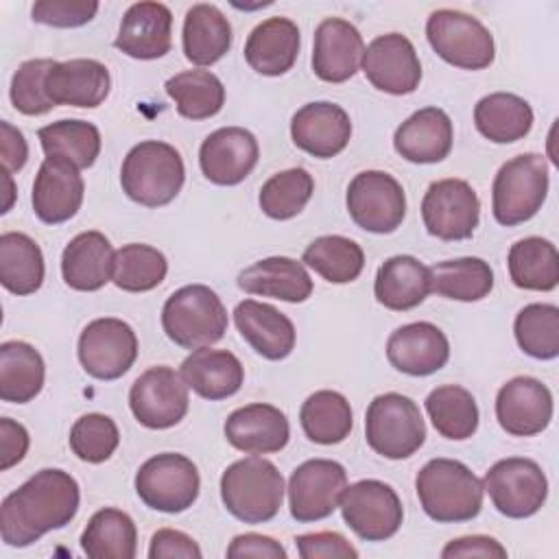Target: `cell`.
Wrapping results in <instances>:
<instances>
[{"label":"cell","instance_id":"obj_1","mask_svg":"<svg viewBox=\"0 0 559 559\" xmlns=\"http://www.w3.org/2000/svg\"><path fill=\"white\" fill-rule=\"evenodd\" d=\"M79 483L63 469L46 467L11 491L0 507V535L11 548H26L63 528L79 511Z\"/></svg>","mask_w":559,"mask_h":559},{"label":"cell","instance_id":"obj_2","mask_svg":"<svg viewBox=\"0 0 559 559\" xmlns=\"http://www.w3.org/2000/svg\"><path fill=\"white\" fill-rule=\"evenodd\" d=\"M424 513L441 524L469 522L483 509V480L461 461L432 459L415 478Z\"/></svg>","mask_w":559,"mask_h":559},{"label":"cell","instance_id":"obj_3","mask_svg":"<svg viewBox=\"0 0 559 559\" xmlns=\"http://www.w3.org/2000/svg\"><path fill=\"white\" fill-rule=\"evenodd\" d=\"M186 168L179 151L159 140L135 144L120 168V186L124 194L144 205L162 207L170 203L183 188Z\"/></svg>","mask_w":559,"mask_h":559},{"label":"cell","instance_id":"obj_4","mask_svg":"<svg viewBox=\"0 0 559 559\" xmlns=\"http://www.w3.org/2000/svg\"><path fill=\"white\" fill-rule=\"evenodd\" d=\"M221 500L225 509L245 524L269 522L282 507L284 478L271 461L251 454L223 472Z\"/></svg>","mask_w":559,"mask_h":559},{"label":"cell","instance_id":"obj_5","mask_svg":"<svg viewBox=\"0 0 559 559\" xmlns=\"http://www.w3.org/2000/svg\"><path fill=\"white\" fill-rule=\"evenodd\" d=\"M227 310L221 297L205 284L181 286L162 308L166 336L183 349H201L218 343L227 332Z\"/></svg>","mask_w":559,"mask_h":559},{"label":"cell","instance_id":"obj_6","mask_svg":"<svg viewBox=\"0 0 559 559\" xmlns=\"http://www.w3.org/2000/svg\"><path fill=\"white\" fill-rule=\"evenodd\" d=\"M548 194V164L539 153H522L500 166L491 186L493 218L513 227L531 221Z\"/></svg>","mask_w":559,"mask_h":559},{"label":"cell","instance_id":"obj_7","mask_svg":"<svg viewBox=\"0 0 559 559\" xmlns=\"http://www.w3.org/2000/svg\"><path fill=\"white\" fill-rule=\"evenodd\" d=\"M365 439L369 448L391 461L413 456L426 441V424L419 406L402 393H382L365 413Z\"/></svg>","mask_w":559,"mask_h":559},{"label":"cell","instance_id":"obj_8","mask_svg":"<svg viewBox=\"0 0 559 559\" xmlns=\"http://www.w3.org/2000/svg\"><path fill=\"white\" fill-rule=\"evenodd\" d=\"M426 37L432 50L454 68L485 70L493 63L496 46L489 28L463 11H432L426 20Z\"/></svg>","mask_w":559,"mask_h":559},{"label":"cell","instance_id":"obj_9","mask_svg":"<svg viewBox=\"0 0 559 559\" xmlns=\"http://www.w3.org/2000/svg\"><path fill=\"white\" fill-rule=\"evenodd\" d=\"M201 478L197 465L177 452H162L144 461L135 474L140 500L162 513H181L199 498Z\"/></svg>","mask_w":559,"mask_h":559},{"label":"cell","instance_id":"obj_10","mask_svg":"<svg viewBox=\"0 0 559 559\" xmlns=\"http://www.w3.org/2000/svg\"><path fill=\"white\" fill-rule=\"evenodd\" d=\"M483 489L489 493L498 513L524 520L535 515L548 496V480L544 469L524 456H509L496 461L483 478Z\"/></svg>","mask_w":559,"mask_h":559},{"label":"cell","instance_id":"obj_11","mask_svg":"<svg viewBox=\"0 0 559 559\" xmlns=\"http://www.w3.org/2000/svg\"><path fill=\"white\" fill-rule=\"evenodd\" d=\"M338 509L345 524L365 542H384L393 537L404 520V509L395 489L373 478L345 487Z\"/></svg>","mask_w":559,"mask_h":559},{"label":"cell","instance_id":"obj_12","mask_svg":"<svg viewBox=\"0 0 559 559\" xmlns=\"http://www.w3.org/2000/svg\"><path fill=\"white\" fill-rule=\"evenodd\" d=\"M352 221L371 234L395 231L406 214V197L402 183L384 170L358 173L345 194Z\"/></svg>","mask_w":559,"mask_h":559},{"label":"cell","instance_id":"obj_13","mask_svg":"<svg viewBox=\"0 0 559 559\" xmlns=\"http://www.w3.org/2000/svg\"><path fill=\"white\" fill-rule=\"evenodd\" d=\"M76 352L87 376L116 380L133 367L138 358V336L127 321L100 317L83 328Z\"/></svg>","mask_w":559,"mask_h":559},{"label":"cell","instance_id":"obj_14","mask_svg":"<svg viewBox=\"0 0 559 559\" xmlns=\"http://www.w3.org/2000/svg\"><path fill=\"white\" fill-rule=\"evenodd\" d=\"M480 201L465 179H439L421 199V218L430 236L439 240H467L478 227Z\"/></svg>","mask_w":559,"mask_h":559},{"label":"cell","instance_id":"obj_15","mask_svg":"<svg viewBox=\"0 0 559 559\" xmlns=\"http://www.w3.org/2000/svg\"><path fill=\"white\" fill-rule=\"evenodd\" d=\"M129 406L142 426L151 430L173 428L188 413V384L173 367H151L131 384Z\"/></svg>","mask_w":559,"mask_h":559},{"label":"cell","instance_id":"obj_16","mask_svg":"<svg viewBox=\"0 0 559 559\" xmlns=\"http://www.w3.org/2000/svg\"><path fill=\"white\" fill-rule=\"evenodd\" d=\"M345 487L347 472L341 463L330 459L304 461L288 480L290 515L297 522L325 520L338 509Z\"/></svg>","mask_w":559,"mask_h":559},{"label":"cell","instance_id":"obj_17","mask_svg":"<svg viewBox=\"0 0 559 559\" xmlns=\"http://www.w3.org/2000/svg\"><path fill=\"white\" fill-rule=\"evenodd\" d=\"M360 68L367 81L386 94H413L421 81V63L415 46L402 33L378 35L362 52Z\"/></svg>","mask_w":559,"mask_h":559},{"label":"cell","instance_id":"obj_18","mask_svg":"<svg viewBox=\"0 0 559 559\" xmlns=\"http://www.w3.org/2000/svg\"><path fill=\"white\" fill-rule=\"evenodd\" d=\"M496 419L507 435H539L552 419L550 389L531 376L511 378L496 395Z\"/></svg>","mask_w":559,"mask_h":559},{"label":"cell","instance_id":"obj_19","mask_svg":"<svg viewBox=\"0 0 559 559\" xmlns=\"http://www.w3.org/2000/svg\"><path fill=\"white\" fill-rule=\"evenodd\" d=\"M258 155V140L251 131L242 127H221L203 140L199 166L207 181L236 186L255 168Z\"/></svg>","mask_w":559,"mask_h":559},{"label":"cell","instance_id":"obj_20","mask_svg":"<svg viewBox=\"0 0 559 559\" xmlns=\"http://www.w3.org/2000/svg\"><path fill=\"white\" fill-rule=\"evenodd\" d=\"M290 138L304 153L330 159L349 144L352 120L336 103H308L295 111L290 120Z\"/></svg>","mask_w":559,"mask_h":559},{"label":"cell","instance_id":"obj_21","mask_svg":"<svg viewBox=\"0 0 559 559\" xmlns=\"http://www.w3.org/2000/svg\"><path fill=\"white\" fill-rule=\"evenodd\" d=\"M85 183L76 166L46 157L33 181V212L46 225L70 221L83 203Z\"/></svg>","mask_w":559,"mask_h":559},{"label":"cell","instance_id":"obj_22","mask_svg":"<svg viewBox=\"0 0 559 559\" xmlns=\"http://www.w3.org/2000/svg\"><path fill=\"white\" fill-rule=\"evenodd\" d=\"M362 52L360 31L343 17H328L314 31L312 70L325 83H343L358 72Z\"/></svg>","mask_w":559,"mask_h":559},{"label":"cell","instance_id":"obj_23","mask_svg":"<svg viewBox=\"0 0 559 559\" xmlns=\"http://www.w3.org/2000/svg\"><path fill=\"white\" fill-rule=\"evenodd\" d=\"M114 46L127 57L151 61L170 52L173 13L162 2H135L127 9Z\"/></svg>","mask_w":559,"mask_h":559},{"label":"cell","instance_id":"obj_24","mask_svg":"<svg viewBox=\"0 0 559 559\" xmlns=\"http://www.w3.org/2000/svg\"><path fill=\"white\" fill-rule=\"evenodd\" d=\"M389 362L406 376H430L445 367L450 358L448 336L428 321L397 328L386 341Z\"/></svg>","mask_w":559,"mask_h":559},{"label":"cell","instance_id":"obj_25","mask_svg":"<svg viewBox=\"0 0 559 559\" xmlns=\"http://www.w3.org/2000/svg\"><path fill=\"white\" fill-rule=\"evenodd\" d=\"M225 439L245 454H273L286 448L290 426L286 415L273 404H247L225 419Z\"/></svg>","mask_w":559,"mask_h":559},{"label":"cell","instance_id":"obj_26","mask_svg":"<svg viewBox=\"0 0 559 559\" xmlns=\"http://www.w3.org/2000/svg\"><path fill=\"white\" fill-rule=\"evenodd\" d=\"M234 321L240 336L266 360H284L295 349L293 321L271 304L245 299L234 308Z\"/></svg>","mask_w":559,"mask_h":559},{"label":"cell","instance_id":"obj_27","mask_svg":"<svg viewBox=\"0 0 559 559\" xmlns=\"http://www.w3.org/2000/svg\"><path fill=\"white\" fill-rule=\"evenodd\" d=\"M454 129L450 116L439 107H424L408 116L393 135L397 155L413 164H437L452 151Z\"/></svg>","mask_w":559,"mask_h":559},{"label":"cell","instance_id":"obj_28","mask_svg":"<svg viewBox=\"0 0 559 559\" xmlns=\"http://www.w3.org/2000/svg\"><path fill=\"white\" fill-rule=\"evenodd\" d=\"M109 70L96 59L57 61L46 76V94L52 105L98 107L109 94Z\"/></svg>","mask_w":559,"mask_h":559},{"label":"cell","instance_id":"obj_29","mask_svg":"<svg viewBox=\"0 0 559 559\" xmlns=\"http://www.w3.org/2000/svg\"><path fill=\"white\" fill-rule=\"evenodd\" d=\"M111 242L100 231H83L74 236L61 253V275L72 290L94 293L111 282L114 273Z\"/></svg>","mask_w":559,"mask_h":559},{"label":"cell","instance_id":"obj_30","mask_svg":"<svg viewBox=\"0 0 559 559\" xmlns=\"http://www.w3.org/2000/svg\"><path fill=\"white\" fill-rule=\"evenodd\" d=\"M299 28L288 17H269L260 22L245 41V59L262 76L286 74L299 55Z\"/></svg>","mask_w":559,"mask_h":559},{"label":"cell","instance_id":"obj_31","mask_svg":"<svg viewBox=\"0 0 559 559\" xmlns=\"http://www.w3.org/2000/svg\"><path fill=\"white\" fill-rule=\"evenodd\" d=\"M181 378L199 397L218 402L240 391L245 382L242 362L227 349L201 347L181 362Z\"/></svg>","mask_w":559,"mask_h":559},{"label":"cell","instance_id":"obj_32","mask_svg":"<svg viewBox=\"0 0 559 559\" xmlns=\"http://www.w3.org/2000/svg\"><path fill=\"white\" fill-rule=\"evenodd\" d=\"M238 286L249 295L273 297L288 304H301L312 295V280L306 266L286 255L253 262L238 273Z\"/></svg>","mask_w":559,"mask_h":559},{"label":"cell","instance_id":"obj_33","mask_svg":"<svg viewBox=\"0 0 559 559\" xmlns=\"http://www.w3.org/2000/svg\"><path fill=\"white\" fill-rule=\"evenodd\" d=\"M432 293L430 266L413 255H393L376 273L373 295L389 310L404 312L417 308Z\"/></svg>","mask_w":559,"mask_h":559},{"label":"cell","instance_id":"obj_34","mask_svg":"<svg viewBox=\"0 0 559 559\" xmlns=\"http://www.w3.org/2000/svg\"><path fill=\"white\" fill-rule=\"evenodd\" d=\"M183 55L199 68L212 66L231 48V24L214 4L199 2L183 17Z\"/></svg>","mask_w":559,"mask_h":559},{"label":"cell","instance_id":"obj_35","mask_svg":"<svg viewBox=\"0 0 559 559\" xmlns=\"http://www.w3.org/2000/svg\"><path fill=\"white\" fill-rule=\"evenodd\" d=\"M474 124L489 142L511 144L528 135L533 127V109L518 94L493 92L476 103Z\"/></svg>","mask_w":559,"mask_h":559},{"label":"cell","instance_id":"obj_36","mask_svg":"<svg viewBox=\"0 0 559 559\" xmlns=\"http://www.w3.org/2000/svg\"><path fill=\"white\" fill-rule=\"evenodd\" d=\"M46 365L41 354L24 341H4L0 345V397L2 402L26 404L44 386Z\"/></svg>","mask_w":559,"mask_h":559},{"label":"cell","instance_id":"obj_37","mask_svg":"<svg viewBox=\"0 0 559 559\" xmlns=\"http://www.w3.org/2000/svg\"><path fill=\"white\" fill-rule=\"evenodd\" d=\"M507 266L518 288L548 293L559 284V253L546 238L528 236L511 245Z\"/></svg>","mask_w":559,"mask_h":559},{"label":"cell","instance_id":"obj_38","mask_svg":"<svg viewBox=\"0 0 559 559\" xmlns=\"http://www.w3.org/2000/svg\"><path fill=\"white\" fill-rule=\"evenodd\" d=\"M44 255L39 245L22 231L0 236V282L13 295H33L44 284Z\"/></svg>","mask_w":559,"mask_h":559},{"label":"cell","instance_id":"obj_39","mask_svg":"<svg viewBox=\"0 0 559 559\" xmlns=\"http://www.w3.org/2000/svg\"><path fill=\"white\" fill-rule=\"evenodd\" d=\"M81 548L92 559H133L138 531L131 515L114 507L96 511L81 535Z\"/></svg>","mask_w":559,"mask_h":559},{"label":"cell","instance_id":"obj_40","mask_svg":"<svg viewBox=\"0 0 559 559\" xmlns=\"http://www.w3.org/2000/svg\"><path fill=\"white\" fill-rule=\"evenodd\" d=\"M299 421L306 437L321 445H334L349 437L354 417L352 406L338 391H314L306 397L299 411Z\"/></svg>","mask_w":559,"mask_h":559},{"label":"cell","instance_id":"obj_41","mask_svg":"<svg viewBox=\"0 0 559 559\" xmlns=\"http://www.w3.org/2000/svg\"><path fill=\"white\" fill-rule=\"evenodd\" d=\"M46 157L63 159L72 166L90 168L100 153V131L87 120H59L37 131Z\"/></svg>","mask_w":559,"mask_h":559},{"label":"cell","instance_id":"obj_42","mask_svg":"<svg viewBox=\"0 0 559 559\" xmlns=\"http://www.w3.org/2000/svg\"><path fill=\"white\" fill-rule=\"evenodd\" d=\"M166 94L175 100L179 116L205 120L216 116L225 105V87L210 70H186L166 81Z\"/></svg>","mask_w":559,"mask_h":559},{"label":"cell","instance_id":"obj_43","mask_svg":"<svg viewBox=\"0 0 559 559\" xmlns=\"http://www.w3.org/2000/svg\"><path fill=\"white\" fill-rule=\"evenodd\" d=\"M426 411L435 430L452 441L469 439L478 430L474 395L459 384H443L428 393Z\"/></svg>","mask_w":559,"mask_h":559},{"label":"cell","instance_id":"obj_44","mask_svg":"<svg viewBox=\"0 0 559 559\" xmlns=\"http://www.w3.org/2000/svg\"><path fill=\"white\" fill-rule=\"evenodd\" d=\"M432 290L445 299L480 301L493 288V271L483 258H454L430 266Z\"/></svg>","mask_w":559,"mask_h":559},{"label":"cell","instance_id":"obj_45","mask_svg":"<svg viewBox=\"0 0 559 559\" xmlns=\"http://www.w3.org/2000/svg\"><path fill=\"white\" fill-rule=\"evenodd\" d=\"M301 262L319 273L325 282L347 284L362 273L365 253L356 240L332 234L314 238L306 247Z\"/></svg>","mask_w":559,"mask_h":559},{"label":"cell","instance_id":"obj_46","mask_svg":"<svg viewBox=\"0 0 559 559\" xmlns=\"http://www.w3.org/2000/svg\"><path fill=\"white\" fill-rule=\"evenodd\" d=\"M168 273L166 255L142 242L122 245L114 255L111 282L127 293H146L164 282Z\"/></svg>","mask_w":559,"mask_h":559},{"label":"cell","instance_id":"obj_47","mask_svg":"<svg viewBox=\"0 0 559 559\" xmlns=\"http://www.w3.org/2000/svg\"><path fill=\"white\" fill-rule=\"evenodd\" d=\"M513 334L524 354L537 360L559 356V308L555 304H528L513 321Z\"/></svg>","mask_w":559,"mask_h":559},{"label":"cell","instance_id":"obj_48","mask_svg":"<svg viewBox=\"0 0 559 559\" xmlns=\"http://www.w3.org/2000/svg\"><path fill=\"white\" fill-rule=\"evenodd\" d=\"M314 192V179L306 168H288L275 173L260 188V210L275 221L297 216Z\"/></svg>","mask_w":559,"mask_h":559},{"label":"cell","instance_id":"obj_49","mask_svg":"<svg viewBox=\"0 0 559 559\" xmlns=\"http://www.w3.org/2000/svg\"><path fill=\"white\" fill-rule=\"evenodd\" d=\"M120 443L118 426L103 413H87L79 417L70 430V448L85 463L107 461Z\"/></svg>","mask_w":559,"mask_h":559},{"label":"cell","instance_id":"obj_50","mask_svg":"<svg viewBox=\"0 0 559 559\" xmlns=\"http://www.w3.org/2000/svg\"><path fill=\"white\" fill-rule=\"evenodd\" d=\"M55 63V59H28L15 70L9 94L20 114L41 116L55 107L46 94V76Z\"/></svg>","mask_w":559,"mask_h":559},{"label":"cell","instance_id":"obj_51","mask_svg":"<svg viewBox=\"0 0 559 559\" xmlns=\"http://www.w3.org/2000/svg\"><path fill=\"white\" fill-rule=\"evenodd\" d=\"M98 2L87 0H39L33 4V22L55 28H76L94 20Z\"/></svg>","mask_w":559,"mask_h":559},{"label":"cell","instance_id":"obj_52","mask_svg":"<svg viewBox=\"0 0 559 559\" xmlns=\"http://www.w3.org/2000/svg\"><path fill=\"white\" fill-rule=\"evenodd\" d=\"M299 557L301 559H347V557H358V550L341 535L334 531H321V533H308L299 535L295 539Z\"/></svg>","mask_w":559,"mask_h":559},{"label":"cell","instance_id":"obj_53","mask_svg":"<svg viewBox=\"0 0 559 559\" xmlns=\"http://www.w3.org/2000/svg\"><path fill=\"white\" fill-rule=\"evenodd\" d=\"M201 548L199 544L175 528H159L151 537L148 546V557L151 559H164V557H181V559H201Z\"/></svg>","mask_w":559,"mask_h":559},{"label":"cell","instance_id":"obj_54","mask_svg":"<svg viewBox=\"0 0 559 559\" xmlns=\"http://www.w3.org/2000/svg\"><path fill=\"white\" fill-rule=\"evenodd\" d=\"M28 432L20 421H13L11 417H2L0 419V469L7 472L13 465H17L26 452H28Z\"/></svg>","mask_w":559,"mask_h":559},{"label":"cell","instance_id":"obj_55","mask_svg":"<svg viewBox=\"0 0 559 559\" xmlns=\"http://www.w3.org/2000/svg\"><path fill=\"white\" fill-rule=\"evenodd\" d=\"M227 557L229 559H242V557L286 559V550L273 537H266L260 533H245V535H236L231 539V544L227 546Z\"/></svg>","mask_w":559,"mask_h":559},{"label":"cell","instance_id":"obj_56","mask_svg":"<svg viewBox=\"0 0 559 559\" xmlns=\"http://www.w3.org/2000/svg\"><path fill=\"white\" fill-rule=\"evenodd\" d=\"M443 559H454V557H507V548L489 537V535H467V537H456L445 544L441 550Z\"/></svg>","mask_w":559,"mask_h":559},{"label":"cell","instance_id":"obj_57","mask_svg":"<svg viewBox=\"0 0 559 559\" xmlns=\"http://www.w3.org/2000/svg\"><path fill=\"white\" fill-rule=\"evenodd\" d=\"M0 151H2V170L17 173L24 168L28 159V144L20 129L11 122H0Z\"/></svg>","mask_w":559,"mask_h":559},{"label":"cell","instance_id":"obj_58","mask_svg":"<svg viewBox=\"0 0 559 559\" xmlns=\"http://www.w3.org/2000/svg\"><path fill=\"white\" fill-rule=\"evenodd\" d=\"M2 175H4V186H7V199H4V203H2V214H7L9 210H11V203H13V179H11V173H7V170H2Z\"/></svg>","mask_w":559,"mask_h":559}]
</instances>
